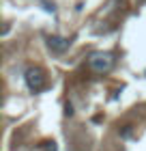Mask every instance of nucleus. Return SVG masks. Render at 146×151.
Listing matches in <instances>:
<instances>
[{"instance_id":"1","label":"nucleus","mask_w":146,"mask_h":151,"mask_svg":"<svg viewBox=\"0 0 146 151\" xmlns=\"http://www.w3.org/2000/svg\"><path fill=\"white\" fill-rule=\"evenodd\" d=\"M88 67L97 73H108L114 67V56L110 52H95L88 58Z\"/></svg>"},{"instance_id":"2","label":"nucleus","mask_w":146,"mask_h":151,"mask_svg":"<svg viewBox=\"0 0 146 151\" xmlns=\"http://www.w3.org/2000/svg\"><path fill=\"white\" fill-rule=\"evenodd\" d=\"M24 78H26L28 88L34 91V93H39V91H43V88H45V71L41 69V67H28Z\"/></svg>"},{"instance_id":"3","label":"nucleus","mask_w":146,"mask_h":151,"mask_svg":"<svg viewBox=\"0 0 146 151\" xmlns=\"http://www.w3.org/2000/svg\"><path fill=\"white\" fill-rule=\"evenodd\" d=\"M69 43H71L69 39L58 37V35H50V37H47V47H50L52 52H56V54L67 52V50H69Z\"/></svg>"}]
</instances>
